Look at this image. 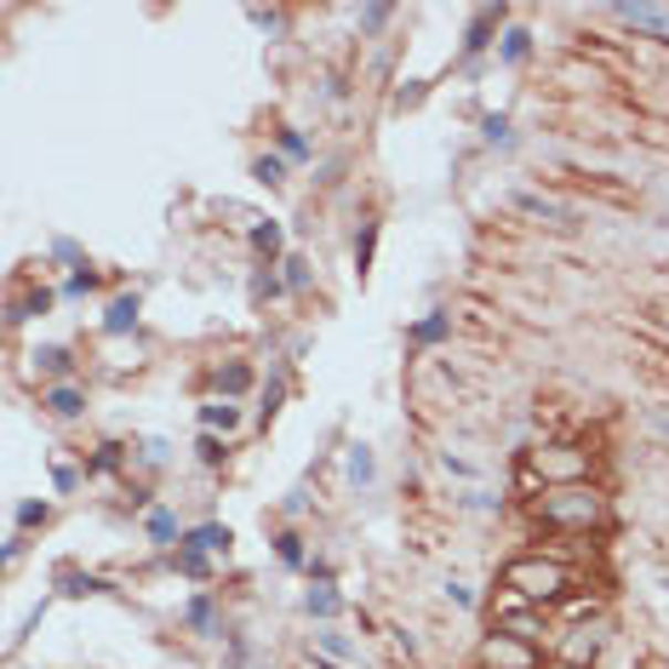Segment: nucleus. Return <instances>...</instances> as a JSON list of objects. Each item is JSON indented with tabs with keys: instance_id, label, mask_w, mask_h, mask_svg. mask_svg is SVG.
I'll use <instances>...</instances> for the list:
<instances>
[{
	"instance_id": "1",
	"label": "nucleus",
	"mask_w": 669,
	"mask_h": 669,
	"mask_svg": "<svg viewBox=\"0 0 669 669\" xmlns=\"http://www.w3.org/2000/svg\"><path fill=\"white\" fill-rule=\"evenodd\" d=\"M526 515H532V526L555 532V539H589V532H607L613 498H607V487H595V481H584V487H550L539 498H526Z\"/></svg>"
},
{
	"instance_id": "2",
	"label": "nucleus",
	"mask_w": 669,
	"mask_h": 669,
	"mask_svg": "<svg viewBox=\"0 0 669 669\" xmlns=\"http://www.w3.org/2000/svg\"><path fill=\"white\" fill-rule=\"evenodd\" d=\"M498 584H504V595L526 600V607L555 613L561 600L578 589V566L555 561L550 550H526V555H510V561H504V573H498Z\"/></svg>"
},
{
	"instance_id": "3",
	"label": "nucleus",
	"mask_w": 669,
	"mask_h": 669,
	"mask_svg": "<svg viewBox=\"0 0 669 669\" xmlns=\"http://www.w3.org/2000/svg\"><path fill=\"white\" fill-rule=\"evenodd\" d=\"M595 452L584 441H539V447H526L521 452V470H515V487L526 498H539L550 487H584L595 481Z\"/></svg>"
},
{
	"instance_id": "4",
	"label": "nucleus",
	"mask_w": 669,
	"mask_h": 669,
	"mask_svg": "<svg viewBox=\"0 0 669 669\" xmlns=\"http://www.w3.org/2000/svg\"><path fill=\"white\" fill-rule=\"evenodd\" d=\"M475 669H544V647L504 635V629H487L475 641Z\"/></svg>"
},
{
	"instance_id": "5",
	"label": "nucleus",
	"mask_w": 669,
	"mask_h": 669,
	"mask_svg": "<svg viewBox=\"0 0 669 669\" xmlns=\"http://www.w3.org/2000/svg\"><path fill=\"white\" fill-rule=\"evenodd\" d=\"M600 647H607V618H584V624H561V629H555L550 658L573 663V669H589V663L600 658Z\"/></svg>"
},
{
	"instance_id": "6",
	"label": "nucleus",
	"mask_w": 669,
	"mask_h": 669,
	"mask_svg": "<svg viewBox=\"0 0 669 669\" xmlns=\"http://www.w3.org/2000/svg\"><path fill=\"white\" fill-rule=\"evenodd\" d=\"M510 23V12L504 7H481L475 18H470V29H463V58H481L492 41H498V29Z\"/></svg>"
},
{
	"instance_id": "7",
	"label": "nucleus",
	"mask_w": 669,
	"mask_h": 669,
	"mask_svg": "<svg viewBox=\"0 0 669 669\" xmlns=\"http://www.w3.org/2000/svg\"><path fill=\"white\" fill-rule=\"evenodd\" d=\"M613 18L624 29H635V35H652L669 46V7H613Z\"/></svg>"
},
{
	"instance_id": "8",
	"label": "nucleus",
	"mask_w": 669,
	"mask_h": 669,
	"mask_svg": "<svg viewBox=\"0 0 669 669\" xmlns=\"http://www.w3.org/2000/svg\"><path fill=\"white\" fill-rule=\"evenodd\" d=\"M41 407H46L52 418H81V412H86V389H81L75 378L46 384V389H41Z\"/></svg>"
},
{
	"instance_id": "9",
	"label": "nucleus",
	"mask_w": 669,
	"mask_h": 669,
	"mask_svg": "<svg viewBox=\"0 0 669 669\" xmlns=\"http://www.w3.org/2000/svg\"><path fill=\"white\" fill-rule=\"evenodd\" d=\"M310 652H321V658H332V663H344V669H349V663H360V647L349 641L344 629H332V624H321V629H315V647H310Z\"/></svg>"
},
{
	"instance_id": "10",
	"label": "nucleus",
	"mask_w": 669,
	"mask_h": 669,
	"mask_svg": "<svg viewBox=\"0 0 669 669\" xmlns=\"http://www.w3.org/2000/svg\"><path fill=\"white\" fill-rule=\"evenodd\" d=\"M178 550H195V555H229V526H218V521L189 526L184 539H178Z\"/></svg>"
},
{
	"instance_id": "11",
	"label": "nucleus",
	"mask_w": 669,
	"mask_h": 669,
	"mask_svg": "<svg viewBox=\"0 0 669 669\" xmlns=\"http://www.w3.org/2000/svg\"><path fill=\"white\" fill-rule=\"evenodd\" d=\"M138 315H144V304H138V292H121L115 304L104 310V332H109V338H126V332L138 326Z\"/></svg>"
},
{
	"instance_id": "12",
	"label": "nucleus",
	"mask_w": 669,
	"mask_h": 669,
	"mask_svg": "<svg viewBox=\"0 0 669 669\" xmlns=\"http://www.w3.org/2000/svg\"><path fill=\"white\" fill-rule=\"evenodd\" d=\"M200 429H212V435H236L241 429V407L236 400H207V407H200Z\"/></svg>"
},
{
	"instance_id": "13",
	"label": "nucleus",
	"mask_w": 669,
	"mask_h": 669,
	"mask_svg": "<svg viewBox=\"0 0 669 669\" xmlns=\"http://www.w3.org/2000/svg\"><path fill=\"white\" fill-rule=\"evenodd\" d=\"M212 384H218L223 400H241L252 389V366L247 360H229V366H218V373H212Z\"/></svg>"
},
{
	"instance_id": "14",
	"label": "nucleus",
	"mask_w": 669,
	"mask_h": 669,
	"mask_svg": "<svg viewBox=\"0 0 669 669\" xmlns=\"http://www.w3.org/2000/svg\"><path fill=\"white\" fill-rule=\"evenodd\" d=\"M344 475H349V487H373L378 481V458H373V447H349V458H344Z\"/></svg>"
},
{
	"instance_id": "15",
	"label": "nucleus",
	"mask_w": 669,
	"mask_h": 669,
	"mask_svg": "<svg viewBox=\"0 0 669 669\" xmlns=\"http://www.w3.org/2000/svg\"><path fill=\"white\" fill-rule=\"evenodd\" d=\"M447 338H452V315H447V310H435V315H424V321L412 326V344H418V349L447 344Z\"/></svg>"
},
{
	"instance_id": "16",
	"label": "nucleus",
	"mask_w": 669,
	"mask_h": 669,
	"mask_svg": "<svg viewBox=\"0 0 669 669\" xmlns=\"http://www.w3.org/2000/svg\"><path fill=\"white\" fill-rule=\"evenodd\" d=\"M304 613L321 618V624H332V618L344 613V600H338V589H332V584H315V589L304 595Z\"/></svg>"
},
{
	"instance_id": "17",
	"label": "nucleus",
	"mask_w": 669,
	"mask_h": 669,
	"mask_svg": "<svg viewBox=\"0 0 669 669\" xmlns=\"http://www.w3.org/2000/svg\"><path fill=\"white\" fill-rule=\"evenodd\" d=\"M281 241H286V236H281V223H275V218L252 223V252H258L263 263H275V258H281Z\"/></svg>"
},
{
	"instance_id": "18",
	"label": "nucleus",
	"mask_w": 669,
	"mask_h": 669,
	"mask_svg": "<svg viewBox=\"0 0 669 669\" xmlns=\"http://www.w3.org/2000/svg\"><path fill=\"white\" fill-rule=\"evenodd\" d=\"M52 310V292L46 286H35L29 297H12V310H7V326H23L29 315H46Z\"/></svg>"
},
{
	"instance_id": "19",
	"label": "nucleus",
	"mask_w": 669,
	"mask_h": 669,
	"mask_svg": "<svg viewBox=\"0 0 669 669\" xmlns=\"http://www.w3.org/2000/svg\"><path fill=\"white\" fill-rule=\"evenodd\" d=\"M35 366H41L46 378H58V384H63V378H70V366H75V355L63 349V344H41V349H35Z\"/></svg>"
},
{
	"instance_id": "20",
	"label": "nucleus",
	"mask_w": 669,
	"mask_h": 669,
	"mask_svg": "<svg viewBox=\"0 0 669 669\" xmlns=\"http://www.w3.org/2000/svg\"><path fill=\"white\" fill-rule=\"evenodd\" d=\"M184 618H189V629H200V635H218V600L200 589V595L189 600V613H184Z\"/></svg>"
},
{
	"instance_id": "21",
	"label": "nucleus",
	"mask_w": 669,
	"mask_h": 669,
	"mask_svg": "<svg viewBox=\"0 0 669 669\" xmlns=\"http://www.w3.org/2000/svg\"><path fill=\"white\" fill-rule=\"evenodd\" d=\"M281 270H286V292H310V286H315V270H310L304 252H286Z\"/></svg>"
},
{
	"instance_id": "22",
	"label": "nucleus",
	"mask_w": 669,
	"mask_h": 669,
	"mask_svg": "<svg viewBox=\"0 0 669 669\" xmlns=\"http://www.w3.org/2000/svg\"><path fill=\"white\" fill-rule=\"evenodd\" d=\"M195 458H200V470H223V435H212V429H200L195 435Z\"/></svg>"
},
{
	"instance_id": "23",
	"label": "nucleus",
	"mask_w": 669,
	"mask_h": 669,
	"mask_svg": "<svg viewBox=\"0 0 669 669\" xmlns=\"http://www.w3.org/2000/svg\"><path fill=\"white\" fill-rule=\"evenodd\" d=\"M532 58V35L526 29H504V41H498V63H526Z\"/></svg>"
},
{
	"instance_id": "24",
	"label": "nucleus",
	"mask_w": 669,
	"mask_h": 669,
	"mask_svg": "<svg viewBox=\"0 0 669 669\" xmlns=\"http://www.w3.org/2000/svg\"><path fill=\"white\" fill-rule=\"evenodd\" d=\"M144 532H149L155 544H173V539H184V532H178V515H173V510H149Z\"/></svg>"
},
{
	"instance_id": "25",
	"label": "nucleus",
	"mask_w": 669,
	"mask_h": 669,
	"mask_svg": "<svg viewBox=\"0 0 669 669\" xmlns=\"http://www.w3.org/2000/svg\"><path fill=\"white\" fill-rule=\"evenodd\" d=\"M121 463H126V447L121 441H104V447H97V458L86 463V475H115Z\"/></svg>"
},
{
	"instance_id": "26",
	"label": "nucleus",
	"mask_w": 669,
	"mask_h": 669,
	"mask_svg": "<svg viewBox=\"0 0 669 669\" xmlns=\"http://www.w3.org/2000/svg\"><path fill=\"white\" fill-rule=\"evenodd\" d=\"M52 521V504L46 498H23L18 504V532H35V526H46Z\"/></svg>"
},
{
	"instance_id": "27",
	"label": "nucleus",
	"mask_w": 669,
	"mask_h": 669,
	"mask_svg": "<svg viewBox=\"0 0 669 669\" xmlns=\"http://www.w3.org/2000/svg\"><path fill=\"white\" fill-rule=\"evenodd\" d=\"M275 555H281V566H292V573H297V566H310V561H304V539H297L292 526L275 532Z\"/></svg>"
},
{
	"instance_id": "28",
	"label": "nucleus",
	"mask_w": 669,
	"mask_h": 669,
	"mask_svg": "<svg viewBox=\"0 0 669 669\" xmlns=\"http://www.w3.org/2000/svg\"><path fill=\"white\" fill-rule=\"evenodd\" d=\"M515 207H521V212H532V218L566 223V207H555V200H544V195H515Z\"/></svg>"
},
{
	"instance_id": "29",
	"label": "nucleus",
	"mask_w": 669,
	"mask_h": 669,
	"mask_svg": "<svg viewBox=\"0 0 669 669\" xmlns=\"http://www.w3.org/2000/svg\"><path fill=\"white\" fill-rule=\"evenodd\" d=\"M252 178H258V184H270V189L286 184V160H281V155H258V160H252Z\"/></svg>"
},
{
	"instance_id": "30",
	"label": "nucleus",
	"mask_w": 669,
	"mask_h": 669,
	"mask_svg": "<svg viewBox=\"0 0 669 669\" xmlns=\"http://www.w3.org/2000/svg\"><path fill=\"white\" fill-rule=\"evenodd\" d=\"M315 149H310V138L304 132H292V126H281V160H310Z\"/></svg>"
},
{
	"instance_id": "31",
	"label": "nucleus",
	"mask_w": 669,
	"mask_h": 669,
	"mask_svg": "<svg viewBox=\"0 0 669 669\" xmlns=\"http://www.w3.org/2000/svg\"><path fill=\"white\" fill-rule=\"evenodd\" d=\"M178 573H184V578H195V584H207V578H212V566H207V555L178 550Z\"/></svg>"
},
{
	"instance_id": "32",
	"label": "nucleus",
	"mask_w": 669,
	"mask_h": 669,
	"mask_svg": "<svg viewBox=\"0 0 669 669\" xmlns=\"http://www.w3.org/2000/svg\"><path fill=\"white\" fill-rule=\"evenodd\" d=\"M86 292H97V270L86 263V270H75L70 281H63V297H86Z\"/></svg>"
},
{
	"instance_id": "33",
	"label": "nucleus",
	"mask_w": 669,
	"mask_h": 669,
	"mask_svg": "<svg viewBox=\"0 0 669 669\" xmlns=\"http://www.w3.org/2000/svg\"><path fill=\"white\" fill-rule=\"evenodd\" d=\"M63 584H70L63 595H97V589H109L104 578H92V573H63Z\"/></svg>"
},
{
	"instance_id": "34",
	"label": "nucleus",
	"mask_w": 669,
	"mask_h": 669,
	"mask_svg": "<svg viewBox=\"0 0 669 669\" xmlns=\"http://www.w3.org/2000/svg\"><path fill=\"white\" fill-rule=\"evenodd\" d=\"M458 504H463V510H481V515H498V510H504V498H492V492H463Z\"/></svg>"
},
{
	"instance_id": "35",
	"label": "nucleus",
	"mask_w": 669,
	"mask_h": 669,
	"mask_svg": "<svg viewBox=\"0 0 669 669\" xmlns=\"http://www.w3.org/2000/svg\"><path fill=\"white\" fill-rule=\"evenodd\" d=\"M395 23V7H366L360 12V29H366V35H378V29H389Z\"/></svg>"
},
{
	"instance_id": "36",
	"label": "nucleus",
	"mask_w": 669,
	"mask_h": 669,
	"mask_svg": "<svg viewBox=\"0 0 669 669\" xmlns=\"http://www.w3.org/2000/svg\"><path fill=\"white\" fill-rule=\"evenodd\" d=\"M481 132L487 144H510V115H481Z\"/></svg>"
},
{
	"instance_id": "37",
	"label": "nucleus",
	"mask_w": 669,
	"mask_h": 669,
	"mask_svg": "<svg viewBox=\"0 0 669 669\" xmlns=\"http://www.w3.org/2000/svg\"><path fill=\"white\" fill-rule=\"evenodd\" d=\"M373 241H378V223H366V236L355 241V270L366 275V263H373Z\"/></svg>"
},
{
	"instance_id": "38",
	"label": "nucleus",
	"mask_w": 669,
	"mask_h": 669,
	"mask_svg": "<svg viewBox=\"0 0 669 669\" xmlns=\"http://www.w3.org/2000/svg\"><path fill=\"white\" fill-rule=\"evenodd\" d=\"M441 470H447V475H458V481H475V475H481L475 463H463V458H452V452H441Z\"/></svg>"
},
{
	"instance_id": "39",
	"label": "nucleus",
	"mask_w": 669,
	"mask_h": 669,
	"mask_svg": "<svg viewBox=\"0 0 669 669\" xmlns=\"http://www.w3.org/2000/svg\"><path fill=\"white\" fill-rule=\"evenodd\" d=\"M75 481H81V475L70 470V463H52V487H58V492H75Z\"/></svg>"
},
{
	"instance_id": "40",
	"label": "nucleus",
	"mask_w": 669,
	"mask_h": 669,
	"mask_svg": "<svg viewBox=\"0 0 669 669\" xmlns=\"http://www.w3.org/2000/svg\"><path fill=\"white\" fill-rule=\"evenodd\" d=\"M447 600H452V607H475V589L470 584H447Z\"/></svg>"
},
{
	"instance_id": "41",
	"label": "nucleus",
	"mask_w": 669,
	"mask_h": 669,
	"mask_svg": "<svg viewBox=\"0 0 669 669\" xmlns=\"http://www.w3.org/2000/svg\"><path fill=\"white\" fill-rule=\"evenodd\" d=\"M418 97H424V81H407V92H400V97H395V109H412V104H418Z\"/></svg>"
},
{
	"instance_id": "42",
	"label": "nucleus",
	"mask_w": 669,
	"mask_h": 669,
	"mask_svg": "<svg viewBox=\"0 0 669 669\" xmlns=\"http://www.w3.org/2000/svg\"><path fill=\"white\" fill-rule=\"evenodd\" d=\"M247 18H252V23H258V29H281V12H263V7H252V12H247Z\"/></svg>"
},
{
	"instance_id": "43",
	"label": "nucleus",
	"mask_w": 669,
	"mask_h": 669,
	"mask_svg": "<svg viewBox=\"0 0 669 669\" xmlns=\"http://www.w3.org/2000/svg\"><path fill=\"white\" fill-rule=\"evenodd\" d=\"M149 447V463H166V458H173V447H166V441H144Z\"/></svg>"
},
{
	"instance_id": "44",
	"label": "nucleus",
	"mask_w": 669,
	"mask_h": 669,
	"mask_svg": "<svg viewBox=\"0 0 669 669\" xmlns=\"http://www.w3.org/2000/svg\"><path fill=\"white\" fill-rule=\"evenodd\" d=\"M652 424H658V435H669V412H652Z\"/></svg>"
},
{
	"instance_id": "45",
	"label": "nucleus",
	"mask_w": 669,
	"mask_h": 669,
	"mask_svg": "<svg viewBox=\"0 0 669 669\" xmlns=\"http://www.w3.org/2000/svg\"><path fill=\"white\" fill-rule=\"evenodd\" d=\"M544 669H573V663H561V658H544Z\"/></svg>"
}]
</instances>
